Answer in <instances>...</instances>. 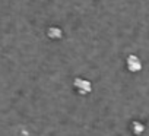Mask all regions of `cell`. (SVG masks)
Listing matches in <instances>:
<instances>
[{"label": "cell", "instance_id": "cell-1", "mask_svg": "<svg viewBox=\"0 0 149 136\" xmlns=\"http://www.w3.org/2000/svg\"><path fill=\"white\" fill-rule=\"evenodd\" d=\"M126 67H127L129 72L137 73V72L142 70L143 64H142V60H140L136 54H129V56L126 57Z\"/></svg>", "mask_w": 149, "mask_h": 136}, {"label": "cell", "instance_id": "cell-2", "mask_svg": "<svg viewBox=\"0 0 149 136\" xmlns=\"http://www.w3.org/2000/svg\"><path fill=\"white\" fill-rule=\"evenodd\" d=\"M73 85H74V88H76V91H78L81 95H86V94H89V92L92 91L91 82L86 81V79H84V78H74Z\"/></svg>", "mask_w": 149, "mask_h": 136}, {"label": "cell", "instance_id": "cell-3", "mask_svg": "<svg viewBox=\"0 0 149 136\" xmlns=\"http://www.w3.org/2000/svg\"><path fill=\"white\" fill-rule=\"evenodd\" d=\"M47 35H48L50 40H60L63 37V31L58 27H50L47 29Z\"/></svg>", "mask_w": 149, "mask_h": 136}, {"label": "cell", "instance_id": "cell-4", "mask_svg": "<svg viewBox=\"0 0 149 136\" xmlns=\"http://www.w3.org/2000/svg\"><path fill=\"white\" fill-rule=\"evenodd\" d=\"M132 132L134 135H142L145 132V126L140 121H132Z\"/></svg>", "mask_w": 149, "mask_h": 136}]
</instances>
